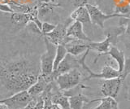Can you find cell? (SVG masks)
Here are the masks:
<instances>
[{"label": "cell", "mask_w": 130, "mask_h": 109, "mask_svg": "<svg viewBox=\"0 0 130 109\" xmlns=\"http://www.w3.org/2000/svg\"><path fill=\"white\" fill-rule=\"evenodd\" d=\"M40 72H24V73H3L0 72V82L7 90L13 94L28 90L38 79Z\"/></svg>", "instance_id": "6da1fadb"}, {"label": "cell", "mask_w": 130, "mask_h": 109, "mask_svg": "<svg viewBox=\"0 0 130 109\" xmlns=\"http://www.w3.org/2000/svg\"><path fill=\"white\" fill-rule=\"evenodd\" d=\"M0 72L3 73H24V72H41L30 60L20 58L3 63L0 67Z\"/></svg>", "instance_id": "7a4b0ae2"}, {"label": "cell", "mask_w": 130, "mask_h": 109, "mask_svg": "<svg viewBox=\"0 0 130 109\" xmlns=\"http://www.w3.org/2000/svg\"><path fill=\"white\" fill-rule=\"evenodd\" d=\"M89 51H90V49L89 48V49L85 52V54L82 56V58L80 59V67H82L83 69L85 70L89 73V76H87V77L82 79V82H85V81H89V80H91V79H105V80H107V79L116 78V77H117V76H119V75L120 73V72H119V70L116 69V68H112L110 65H105L103 68L101 72H99V73H95V72H92L89 68V67L85 64V58H86V56L88 55Z\"/></svg>", "instance_id": "3957f363"}, {"label": "cell", "mask_w": 130, "mask_h": 109, "mask_svg": "<svg viewBox=\"0 0 130 109\" xmlns=\"http://www.w3.org/2000/svg\"><path fill=\"white\" fill-rule=\"evenodd\" d=\"M55 82L59 90H68L77 86L82 82V75L79 68H73L67 72L58 76Z\"/></svg>", "instance_id": "277c9868"}, {"label": "cell", "mask_w": 130, "mask_h": 109, "mask_svg": "<svg viewBox=\"0 0 130 109\" xmlns=\"http://www.w3.org/2000/svg\"><path fill=\"white\" fill-rule=\"evenodd\" d=\"M44 42L46 46V51L41 56V72L43 75L52 73L54 68V61L56 55L57 46L51 43L46 36H44Z\"/></svg>", "instance_id": "5b68a950"}, {"label": "cell", "mask_w": 130, "mask_h": 109, "mask_svg": "<svg viewBox=\"0 0 130 109\" xmlns=\"http://www.w3.org/2000/svg\"><path fill=\"white\" fill-rule=\"evenodd\" d=\"M28 90H23L12 95L11 97L0 100V103L7 106L10 109H24L34 99Z\"/></svg>", "instance_id": "8992f818"}, {"label": "cell", "mask_w": 130, "mask_h": 109, "mask_svg": "<svg viewBox=\"0 0 130 109\" xmlns=\"http://www.w3.org/2000/svg\"><path fill=\"white\" fill-rule=\"evenodd\" d=\"M86 8L89 11V17H90L91 23H93V25H96L99 27L103 29L104 28V23L107 20L115 18V17H127L128 18L127 15H122L119 13H112V14H105L102 11L99 7L96 5H93L92 3H87Z\"/></svg>", "instance_id": "52a82bcc"}, {"label": "cell", "mask_w": 130, "mask_h": 109, "mask_svg": "<svg viewBox=\"0 0 130 109\" xmlns=\"http://www.w3.org/2000/svg\"><path fill=\"white\" fill-rule=\"evenodd\" d=\"M67 28L68 27L63 24H59V25H56L55 29L52 32L44 36H46L49 41L55 46H65L69 41L73 39L67 36Z\"/></svg>", "instance_id": "ba28073f"}, {"label": "cell", "mask_w": 130, "mask_h": 109, "mask_svg": "<svg viewBox=\"0 0 130 109\" xmlns=\"http://www.w3.org/2000/svg\"><path fill=\"white\" fill-rule=\"evenodd\" d=\"M80 59H77L76 58V56L72 55L69 53H67L66 56L64 57V59L62 60L58 68H56L55 71L52 72V77L55 80V78L58 76L64 73V72H67L68 71H70L73 68H80Z\"/></svg>", "instance_id": "9c48e42d"}, {"label": "cell", "mask_w": 130, "mask_h": 109, "mask_svg": "<svg viewBox=\"0 0 130 109\" xmlns=\"http://www.w3.org/2000/svg\"><path fill=\"white\" fill-rule=\"evenodd\" d=\"M123 82L124 80L120 76L106 80L101 86L102 94L104 95V97H111L116 99L119 94Z\"/></svg>", "instance_id": "30bf717a"}, {"label": "cell", "mask_w": 130, "mask_h": 109, "mask_svg": "<svg viewBox=\"0 0 130 109\" xmlns=\"http://www.w3.org/2000/svg\"><path fill=\"white\" fill-rule=\"evenodd\" d=\"M66 34L68 37L73 39H79L85 42H92L91 39L85 34L83 30V24L79 21H74L67 28Z\"/></svg>", "instance_id": "8fae6325"}, {"label": "cell", "mask_w": 130, "mask_h": 109, "mask_svg": "<svg viewBox=\"0 0 130 109\" xmlns=\"http://www.w3.org/2000/svg\"><path fill=\"white\" fill-rule=\"evenodd\" d=\"M89 42H85L79 39H72L65 45V47H66L68 53L77 56L89 49Z\"/></svg>", "instance_id": "7c38bea8"}, {"label": "cell", "mask_w": 130, "mask_h": 109, "mask_svg": "<svg viewBox=\"0 0 130 109\" xmlns=\"http://www.w3.org/2000/svg\"><path fill=\"white\" fill-rule=\"evenodd\" d=\"M49 84L50 83H49L46 81V79L44 77V76L40 73L38 79L36 81V82L28 88V92L29 93L32 97H36L42 94V93L46 90V88L47 87Z\"/></svg>", "instance_id": "4fadbf2b"}, {"label": "cell", "mask_w": 130, "mask_h": 109, "mask_svg": "<svg viewBox=\"0 0 130 109\" xmlns=\"http://www.w3.org/2000/svg\"><path fill=\"white\" fill-rule=\"evenodd\" d=\"M106 55H109L113 59L116 60L118 64V70H119L120 72H122L125 63V56L124 51L120 50L116 46H111L109 51L107 52Z\"/></svg>", "instance_id": "5bb4252c"}, {"label": "cell", "mask_w": 130, "mask_h": 109, "mask_svg": "<svg viewBox=\"0 0 130 109\" xmlns=\"http://www.w3.org/2000/svg\"><path fill=\"white\" fill-rule=\"evenodd\" d=\"M70 17L73 21H79L81 24L85 23H90L91 20L89 17V11L85 6H82L80 7H77L71 13Z\"/></svg>", "instance_id": "9a60e30c"}, {"label": "cell", "mask_w": 130, "mask_h": 109, "mask_svg": "<svg viewBox=\"0 0 130 109\" xmlns=\"http://www.w3.org/2000/svg\"><path fill=\"white\" fill-rule=\"evenodd\" d=\"M68 98L71 109H82L84 103H89V101H90L88 99V97L80 94V93L71 94L68 95Z\"/></svg>", "instance_id": "2e32d148"}, {"label": "cell", "mask_w": 130, "mask_h": 109, "mask_svg": "<svg viewBox=\"0 0 130 109\" xmlns=\"http://www.w3.org/2000/svg\"><path fill=\"white\" fill-rule=\"evenodd\" d=\"M52 103L53 104L58 105L63 109H71L68 96H67L64 93H62L59 90L56 92H53Z\"/></svg>", "instance_id": "e0dca14e"}, {"label": "cell", "mask_w": 130, "mask_h": 109, "mask_svg": "<svg viewBox=\"0 0 130 109\" xmlns=\"http://www.w3.org/2000/svg\"><path fill=\"white\" fill-rule=\"evenodd\" d=\"M100 101L99 106L94 109H119L118 107V103L116 102V99L111 98V97H104V98L96 99L89 101V103Z\"/></svg>", "instance_id": "ac0fdd59"}, {"label": "cell", "mask_w": 130, "mask_h": 109, "mask_svg": "<svg viewBox=\"0 0 130 109\" xmlns=\"http://www.w3.org/2000/svg\"><path fill=\"white\" fill-rule=\"evenodd\" d=\"M68 53L67 49L65 46L59 45L57 46V50H56V55L55 57V61H54V68H53V71H55L57 68H58L59 64L62 62V60L64 59Z\"/></svg>", "instance_id": "d6986e66"}, {"label": "cell", "mask_w": 130, "mask_h": 109, "mask_svg": "<svg viewBox=\"0 0 130 109\" xmlns=\"http://www.w3.org/2000/svg\"><path fill=\"white\" fill-rule=\"evenodd\" d=\"M59 6V4H53L51 3L50 2L48 3H42L39 7H38V15L41 17H44L49 13L52 12L53 9H54L55 7Z\"/></svg>", "instance_id": "ffe728a7"}, {"label": "cell", "mask_w": 130, "mask_h": 109, "mask_svg": "<svg viewBox=\"0 0 130 109\" xmlns=\"http://www.w3.org/2000/svg\"><path fill=\"white\" fill-rule=\"evenodd\" d=\"M130 74V58H125V63H124V67L123 68L122 72L119 75L120 77H121L124 81V79Z\"/></svg>", "instance_id": "44dd1931"}, {"label": "cell", "mask_w": 130, "mask_h": 109, "mask_svg": "<svg viewBox=\"0 0 130 109\" xmlns=\"http://www.w3.org/2000/svg\"><path fill=\"white\" fill-rule=\"evenodd\" d=\"M56 25H53V24H51L49 22H44L42 25V30H41V33H42V35H46L49 33H51L53 30L55 29Z\"/></svg>", "instance_id": "7402d4cb"}, {"label": "cell", "mask_w": 130, "mask_h": 109, "mask_svg": "<svg viewBox=\"0 0 130 109\" xmlns=\"http://www.w3.org/2000/svg\"><path fill=\"white\" fill-rule=\"evenodd\" d=\"M68 2L71 3V5L74 7V8H77V7L85 6L89 3V0H68Z\"/></svg>", "instance_id": "603a6c76"}, {"label": "cell", "mask_w": 130, "mask_h": 109, "mask_svg": "<svg viewBox=\"0 0 130 109\" xmlns=\"http://www.w3.org/2000/svg\"><path fill=\"white\" fill-rule=\"evenodd\" d=\"M36 98V102L34 105V109H43L44 107V101L42 97L41 96V95H38L35 97Z\"/></svg>", "instance_id": "cb8c5ba5"}, {"label": "cell", "mask_w": 130, "mask_h": 109, "mask_svg": "<svg viewBox=\"0 0 130 109\" xmlns=\"http://www.w3.org/2000/svg\"><path fill=\"white\" fill-rule=\"evenodd\" d=\"M35 102H36V98L34 97V98L30 101V103H28V104L27 105V106H26L25 107H24V109H34Z\"/></svg>", "instance_id": "d4e9b609"}, {"label": "cell", "mask_w": 130, "mask_h": 109, "mask_svg": "<svg viewBox=\"0 0 130 109\" xmlns=\"http://www.w3.org/2000/svg\"><path fill=\"white\" fill-rule=\"evenodd\" d=\"M0 109H10V108L8 107L7 106H6V105L0 103Z\"/></svg>", "instance_id": "484cf974"}, {"label": "cell", "mask_w": 130, "mask_h": 109, "mask_svg": "<svg viewBox=\"0 0 130 109\" xmlns=\"http://www.w3.org/2000/svg\"><path fill=\"white\" fill-rule=\"evenodd\" d=\"M51 109H63V108H61L59 106H58V105H56V104H53V106L51 107Z\"/></svg>", "instance_id": "4316f807"}, {"label": "cell", "mask_w": 130, "mask_h": 109, "mask_svg": "<svg viewBox=\"0 0 130 109\" xmlns=\"http://www.w3.org/2000/svg\"><path fill=\"white\" fill-rule=\"evenodd\" d=\"M42 3H48V2H50L51 0H40Z\"/></svg>", "instance_id": "83f0119b"}]
</instances>
